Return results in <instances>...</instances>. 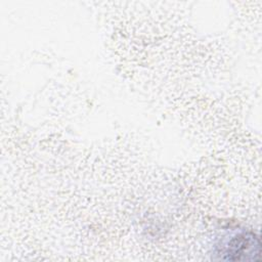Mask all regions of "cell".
I'll return each instance as SVG.
<instances>
[{"mask_svg": "<svg viewBox=\"0 0 262 262\" xmlns=\"http://www.w3.org/2000/svg\"><path fill=\"white\" fill-rule=\"evenodd\" d=\"M223 260L253 261L259 260L261 243L259 236L250 230L231 234L221 243L218 252Z\"/></svg>", "mask_w": 262, "mask_h": 262, "instance_id": "6da1fadb", "label": "cell"}]
</instances>
